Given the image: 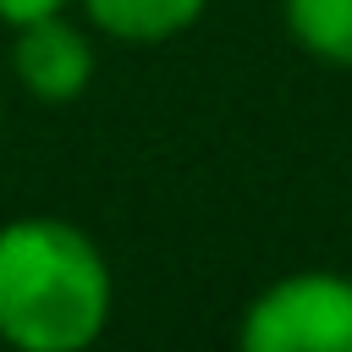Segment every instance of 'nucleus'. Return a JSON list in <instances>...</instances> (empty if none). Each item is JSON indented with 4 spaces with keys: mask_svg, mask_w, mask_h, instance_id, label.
<instances>
[{
    "mask_svg": "<svg viewBox=\"0 0 352 352\" xmlns=\"http://www.w3.org/2000/svg\"><path fill=\"white\" fill-rule=\"evenodd\" d=\"M60 6H66V0H0V16L22 28V22H38V16H55Z\"/></svg>",
    "mask_w": 352,
    "mask_h": 352,
    "instance_id": "6",
    "label": "nucleus"
},
{
    "mask_svg": "<svg viewBox=\"0 0 352 352\" xmlns=\"http://www.w3.org/2000/svg\"><path fill=\"white\" fill-rule=\"evenodd\" d=\"M82 6L104 33H116L126 44H154V38H170L187 22H198V11L209 0H82Z\"/></svg>",
    "mask_w": 352,
    "mask_h": 352,
    "instance_id": "4",
    "label": "nucleus"
},
{
    "mask_svg": "<svg viewBox=\"0 0 352 352\" xmlns=\"http://www.w3.org/2000/svg\"><path fill=\"white\" fill-rule=\"evenodd\" d=\"M292 38L336 66H352V0H286Z\"/></svg>",
    "mask_w": 352,
    "mask_h": 352,
    "instance_id": "5",
    "label": "nucleus"
},
{
    "mask_svg": "<svg viewBox=\"0 0 352 352\" xmlns=\"http://www.w3.org/2000/svg\"><path fill=\"white\" fill-rule=\"evenodd\" d=\"M248 352H352V280L292 275L253 297L242 319Z\"/></svg>",
    "mask_w": 352,
    "mask_h": 352,
    "instance_id": "2",
    "label": "nucleus"
},
{
    "mask_svg": "<svg viewBox=\"0 0 352 352\" xmlns=\"http://www.w3.org/2000/svg\"><path fill=\"white\" fill-rule=\"evenodd\" d=\"M110 275L99 248L66 220H11L0 231V336L28 352H77L104 330Z\"/></svg>",
    "mask_w": 352,
    "mask_h": 352,
    "instance_id": "1",
    "label": "nucleus"
},
{
    "mask_svg": "<svg viewBox=\"0 0 352 352\" xmlns=\"http://www.w3.org/2000/svg\"><path fill=\"white\" fill-rule=\"evenodd\" d=\"M94 72V50L88 38L60 22V16H38V22H22V38H16V77L28 94L60 104V99H77L82 82Z\"/></svg>",
    "mask_w": 352,
    "mask_h": 352,
    "instance_id": "3",
    "label": "nucleus"
}]
</instances>
